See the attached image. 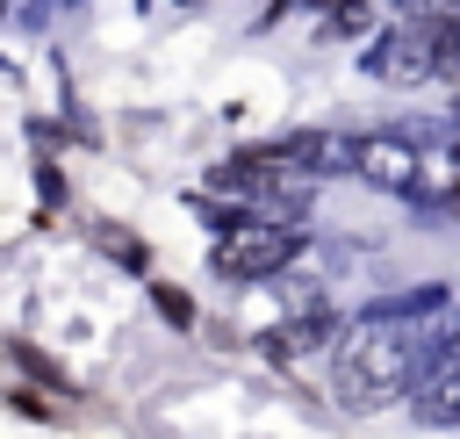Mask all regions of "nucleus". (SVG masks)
I'll return each instance as SVG.
<instances>
[{
	"mask_svg": "<svg viewBox=\"0 0 460 439\" xmlns=\"http://www.w3.org/2000/svg\"><path fill=\"white\" fill-rule=\"evenodd\" d=\"M410 389V338L388 324H352L331 360V396L345 410H381Z\"/></svg>",
	"mask_w": 460,
	"mask_h": 439,
	"instance_id": "f257e3e1",
	"label": "nucleus"
},
{
	"mask_svg": "<svg viewBox=\"0 0 460 439\" xmlns=\"http://www.w3.org/2000/svg\"><path fill=\"white\" fill-rule=\"evenodd\" d=\"M295 252H302V230H295V223L237 216V223H223V237H216V273H223V281H266V273H280Z\"/></svg>",
	"mask_w": 460,
	"mask_h": 439,
	"instance_id": "f03ea898",
	"label": "nucleus"
},
{
	"mask_svg": "<svg viewBox=\"0 0 460 439\" xmlns=\"http://www.w3.org/2000/svg\"><path fill=\"white\" fill-rule=\"evenodd\" d=\"M352 173L374 180V187H410L417 144H402V137H352Z\"/></svg>",
	"mask_w": 460,
	"mask_h": 439,
	"instance_id": "7ed1b4c3",
	"label": "nucleus"
},
{
	"mask_svg": "<svg viewBox=\"0 0 460 439\" xmlns=\"http://www.w3.org/2000/svg\"><path fill=\"white\" fill-rule=\"evenodd\" d=\"M280 158L295 173H352V137H338V130H295L280 144Z\"/></svg>",
	"mask_w": 460,
	"mask_h": 439,
	"instance_id": "20e7f679",
	"label": "nucleus"
},
{
	"mask_svg": "<svg viewBox=\"0 0 460 439\" xmlns=\"http://www.w3.org/2000/svg\"><path fill=\"white\" fill-rule=\"evenodd\" d=\"M374 72H381V79H431V58H424V22L388 29V36H381V50H374Z\"/></svg>",
	"mask_w": 460,
	"mask_h": 439,
	"instance_id": "39448f33",
	"label": "nucleus"
},
{
	"mask_svg": "<svg viewBox=\"0 0 460 439\" xmlns=\"http://www.w3.org/2000/svg\"><path fill=\"white\" fill-rule=\"evenodd\" d=\"M417 410H424L431 425H460V338H453V353L431 367V381H424Z\"/></svg>",
	"mask_w": 460,
	"mask_h": 439,
	"instance_id": "423d86ee",
	"label": "nucleus"
},
{
	"mask_svg": "<svg viewBox=\"0 0 460 439\" xmlns=\"http://www.w3.org/2000/svg\"><path fill=\"white\" fill-rule=\"evenodd\" d=\"M316 338H323V324H295L288 338H273V353H309Z\"/></svg>",
	"mask_w": 460,
	"mask_h": 439,
	"instance_id": "0eeeda50",
	"label": "nucleus"
},
{
	"mask_svg": "<svg viewBox=\"0 0 460 439\" xmlns=\"http://www.w3.org/2000/svg\"><path fill=\"white\" fill-rule=\"evenodd\" d=\"M158 309H165V317H180V324L194 317V309H187V295H172V288H158Z\"/></svg>",
	"mask_w": 460,
	"mask_h": 439,
	"instance_id": "6e6552de",
	"label": "nucleus"
}]
</instances>
